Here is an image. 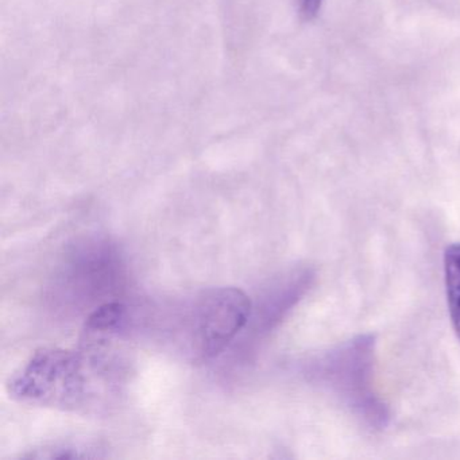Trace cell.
<instances>
[{
    "instance_id": "obj_1",
    "label": "cell",
    "mask_w": 460,
    "mask_h": 460,
    "mask_svg": "<svg viewBox=\"0 0 460 460\" xmlns=\"http://www.w3.org/2000/svg\"><path fill=\"white\" fill-rule=\"evenodd\" d=\"M103 362L87 351H37L7 382L10 397L26 405L88 411L103 398Z\"/></svg>"
},
{
    "instance_id": "obj_2",
    "label": "cell",
    "mask_w": 460,
    "mask_h": 460,
    "mask_svg": "<svg viewBox=\"0 0 460 460\" xmlns=\"http://www.w3.org/2000/svg\"><path fill=\"white\" fill-rule=\"evenodd\" d=\"M252 304L236 288L206 290L190 303L182 319V332L193 359H214L249 324Z\"/></svg>"
},
{
    "instance_id": "obj_3",
    "label": "cell",
    "mask_w": 460,
    "mask_h": 460,
    "mask_svg": "<svg viewBox=\"0 0 460 460\" xmlns=\"http://www.w3.org/2000/svg\"><path fill=\"white\" fill-rule=\"evenodd\" d=\"M128 322V308L119 303L99 306L85 323L83 336L88 349H101L115 335L122 332Z\"/></svg>"
},
{
    "instance_id": "obj_4",
    "label": "cell",
    "mask_w": 460,
    "mask_h": 460,
    "mask_svg": "<svg viewBox=\"0 0 460 460\" xmlns=\"http://www.w3.org/2000/svg\"><path fill=\"white\" fill-rule=\"evenodd\" d=\"M444 279L449 317L460 341V242L449 244L444 252Z\"/></svg>"
},
{
    "instance_id": "obj_5",
    "label": "cell",
    "mask_w": 460,
    "mask_h": 460,
    "mask_svg": "<svg viewBox=\"0 0 460 460\" xmlns=\"http://www.w3.org/2000/svg\"><path fill=\"white\" fill-rule=\"evenodd\" d=\"M322 4L323 0H301V14L305 20H312L316 17Z\"/></svg>"
}]
</instances>
